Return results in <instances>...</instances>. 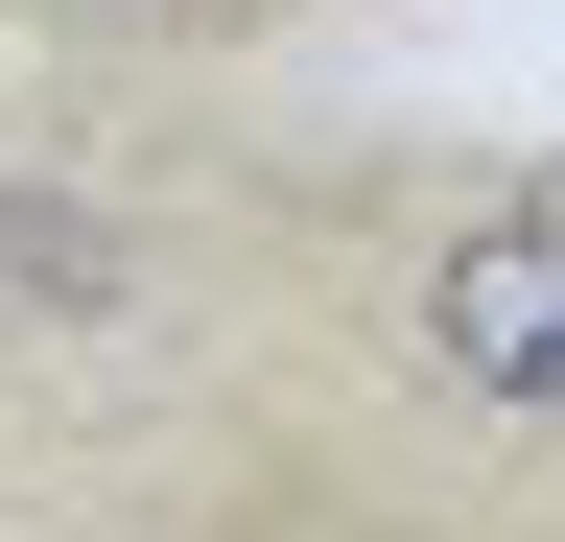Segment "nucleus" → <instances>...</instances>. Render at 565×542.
<instances>
[{
  "instance_id": "1",
  "label": "nucleus",
  "mask_w": 565,
  "mask_h": 542,
  "mask_svg": "<svg viewBox=\"0 0 565 542\" xmlns=\"http://www.w3.org/2000/svg\"><path fill=\"white\" fill-rule=\"evenodd\" d=\"M377 354L448 401V425L565 448V166L401 189V236H377Z\"/></svg>"
},
{
  "instance_id": "2",
  "label": "nucleus",
  "mask_w": 565,
  "mask_h": 542,
  "mask_svg": "<svg viewBox=\"0 0 565 542\" xmlns=\"http://www.w3.org/2000/svg\"><path fill=\"white\" fill-rule=\"evenodd\" d=\"M259 0H47V47H95V72H166V47H236Z\"/></svg>"
}]
</instances>
